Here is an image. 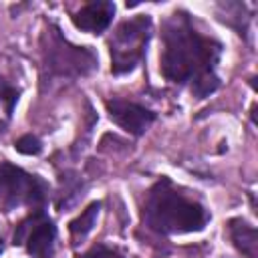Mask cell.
Wrapping results in <instances>:
<instances>
[{
    "instance_id": "6da1fadb",
    "label": "cell",
    "mask_w": 258,
    "mask_h": 258,
    "mask_svg": "<svg viewBox=\"0 0 258 258\" xmlns=\"http://www.w3.org/2000/svg\"><path fill=\"white\" fill-rule=\"evenodd\" d=\"M218 58V44L202 38L185 26H177L167 34L165 50L161 56L163 75L169 81H185L200 73L212 71Z\"/></svg>"
},
{
    "instance_id": "277c9868",
    "label": "cell",
    "mask_w": 258,
    "mask_h": 258,
    "mask_svg": "<svg viewBox=\"0 0 258 258\" xmlns=\"http://www.w3.org/2000/svg\"><path fill=\"white\" fill-rule=\"evenodd\" d=\"M147 28H149V22L143 18L123 22L117 28L115 38L111 40V56H113L115 73L129 71L135 64V60L141 56L143 44L147 42Z\"/></svg>"
},
{
    "instance_id": "30bf717a",
    "label": "cell",
    "mask_w": 258,
    "mask_h": 258,
    "mask_svg": "<svg viewBox=\"0 0 258 258\" xmlns=\"http://www.w3.org/2000/svg\"><path fill=\"white\" fill-rule=\"evenodd\" d=\"M216 87H218V77L212 71H206V73H200V75L194 77V93L198 97L210 95Z\"/></svg>"
},
{
    "instance_id": "4fadbf2b",
    "label": "cell",
    "mask_w": 258,
    "mask_h": 258,
    "mask_svg": "<svg viewBox=\"0 0 258 258\" xmlns=\"http://www.w3.org/2000/svg\"><path fill=\"white\" fill-rule=\"evenodd\" d=\"M81 258H121L117 252H113V250H109V248H105V246H95V248H91L85 256H81Z\"/></svg>"
},
{
    "instance_id": "8fae6325",
    "label": "cell",
    "mask_w": 258,
    "mask_h": 258,
    "mask_svg": "<svg viewBox=\"0 0 258 258\" xmlns=\"http://www.w3.org/2000/svg\"><path fill=\"white\" fill-rule=\"evenodd\" d=\"M14 147H16V151H20L24 155H36L42 149L40 139L34 137V135H22V137H18L16 143H14Z\"/></svg>"
},
{
    "instance_id": "5b68a950",
    "label": "cell",
    "mask_w": 258,
    "mask_h": 258,
    "mask_svg": "<svg viewBox=\"0 0 258 258\" xmlns=\"http://www.w3.org/2000/svg\"><path fill=\"white\" fill-rule=\"evenodd\" d=\"M54 226L48 220L32 216V228H26L22 224L20 230L14 234V242L26 244L28 254L34 258H50L54 250Z\"/></svg>"
},
{
    "instance_id": "3957f363",
    "label": "cell",
    "mask_w": 258,
    "mask_h": 258,
    "mask_svg": "<svg viewBox=\"0 0 258 258\" xmlns=\"http://www.w3.org/2000/svg\"><path fill=\"white\" fill-rule=\"evenodd\" d=\"M44 183L38 177L28 175L12 163L0 165V206L14 208L20 204H42Z\"/></svg>"
},
{
    "instance_id": "7c38bea8",
    "label": "cell",
    "mask_w": 258,
    "mask_h": 258,
    "mask_svg": "<svg viewBox=\"0 0 258 258\" xmlns=\"http://www.w3.org/2000/svg\"><path fill=\"white\" fill-rule=\"evenodd\" d=\"M0 101H6V107H8V111H12V105H14V101H16V91L0 77Z\"/></svg>"
},
{
    "instance_id": "52a82bcc",
    "label": "cell",
    "mask_w": 258,
    "mask_h": 258,
    "mask_svg": "<svg viewBox=\"0 0 258 258\" xmlns=\"http://www.w3.org/2000/svg\"><path fill=\"white\" fill-rule=\"evenodd\" d=\"M115 14V4L109 0H93L89 4H85L75 16L73 22L77 28L85 30V32H103Z\"/></svg>"
},
{
    "instance_id": "7a4b0ae2",
    "label": "cell",
    "mask_w": 258,
    "mask_h": 258,
    "mask_svg": "<svg viewBox=\"0 0 258 258\" xmlns=\"http://www.w3.org/2000/svg\"><path fill=\"white\" fill-rule=\"evenodd\" d=\"M147 220L149 224L167 234L198 232L204 228L208 216L202 206L185 200L181 194L169 189L167 183H159L147 202Z\"/></svg>"
},
{
    "instance_id": "ba28073f",
    "label": "cell",
    "mask_w": 258,
    "mask_h": 258,
    "mask_svg": "<svg viewBox=\"0 0 258 258\" xmlns=\"http://www.w3.org/2000/svg\"><path fill=\"white\" fill-rule=\"evenodd\" d=\"M230 234L236 244V248L246 256V258H256V248H258V234L252 226H248L242 220H234L230 224Z\"/></svg>"
},
{
    "instance_id": "9c48e42d",
    "label": "cell",
    "mask_w": 258,
    "mask_h": 258,
    "mask_svg": "<svg viewBox=\"0 0 258 258\" xmlns=\"http://www.w3.org/2000/svg\"><path fill=\"white\" fill-rule=\"evenodd\" d=\"M97 214H99V204H91L79 218H75L71 222V234L73 236H85L87 232H91V228L95 226V220H97Z\"/></svg>"
},
{
    "instance_id": "8992f818",
    "label": "cell",
    "mask_w": 258,
    "mask_h": 258,
    "mask_svg": "<svg viewBox=\"0 0 258 258\" xmlns=\"http://www.w3.org/2000/svg\"><path fill=\"white\" fill-rule=\"evenodd\" d=\"M107 109H109V115L111 119L127 129L129 133L133 135H141L151 123H153V113L147 111L145 107L137 105V103H129V101H123V99H113L107 103Z\"/></svg>"
}]
</instances>
